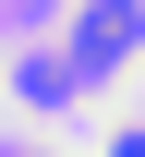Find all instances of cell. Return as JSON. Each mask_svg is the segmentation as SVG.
<instances>
[{
    "label": "cell",
    "mask_w": 145,
    "mask_h": 157,
    "mask_svg": "<svg viewBox=\"0 0 145 157\" xmlns=\"http://www.w3.org/2000/svg\"><path fill=\"white\" fill-rule=\"evenodd\" d=\"M73 48L109 73V48H133V0H85V24H73Z\"/></svg>",
    "instance_id": "obj_1"
},
{
    "label": "cell",
    "mask_w": 145,
    "mask_h": 157,
    "mask_svg": "<svg viewBox=\"0 0 145 157\" xmlns=\"http://www.w3.org/2000/svg\"><path fill=\"white\" fill-rule=\"evenodd\" d=\"M109 157H145V133H109Z\"/></svg>",
    "instance_id": "obj_2"
},
{
    "label": "cell",
    "mask_w": 145,
    "mask_h": 157,
    "mask_svg": "<svg viewBox=\"0 0 145 157\" xmlns=\"http://www.w3.org/2000/svg\"><path fill=\"white\" fill-rule=\"evenodd\" d=\"M0 157H24V145H0Z\"/></svg>",
    "instance_id": "obj_3"
}]
</instances>
